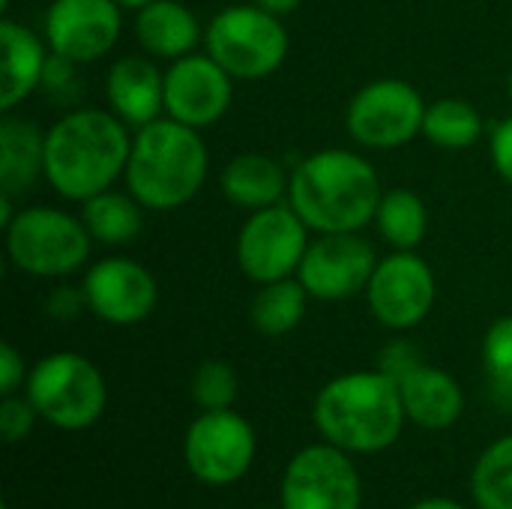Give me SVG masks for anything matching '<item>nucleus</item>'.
<instances>
[{"instance_id":"1","label":"nucleus","mask_w":512,"mask_h":509,"mask_svg":"<svg viewBox=\"0 0 512 509\" xmlns=\"http://www.w3.org/2000/svg\"><path fill=\"white\" fill-rule=\"evenodd\" d=\"M129 150V126L114 111L75 108L45 132V180L60 198L84 204L114 189L126 174Z\"/></svg>"},{"instance_id":"2","label":"nucleus","mask_w":512,"mask_h":509,"mask_svg":"<svg viewBox=\"0 0 512 509\" xmlns=\"http://www.w3.org/2000/svg\"><path fill=\"white\" fill-rule=\"evenodd\" d=\"M384 186L357 150L327 147L306 156L288 183V204L315 234H354L375 222Z\"/></svg>"},{"instance_id":"3","label":"nucleus","mask_w":512,"mask_h":509,"mask_svg":"<svg viewBox=\"0 0 512 509\" xmlns=\"http://www.w3.org/2000/svg\"><path fill=\"white\" fill-rule=\"evenodd\" d=\"M312 417L321 438L351 456L390 450L408 420L399 384L381 369L345 372L327 381L315 396Z\"/></svg>"},{"instance_id":"4","label":"nucleus","mask_w":512,"mask_h":509,"mask_svg":"<svg viewBox=\"0 0 512 509\" xmlns=\"http://www.w3.org/2000/svg\"><path fill=\"white\" fill-rule=\"evenodd\" d=\"M207 171L210 156L201 132L171 117H159L135 129L123 183L147 210L168 213L201 192Z\"/></svg>"},{"instance_id":"5","label":"nucleus","mask_w":512,"mask_h":509,"mask_svg":"<svg viewBox=\"0 0 512 509\" xmlns=\"http://www.w3.org/2000/svg\"><path fill=\"white\" fill-rule=\"evenodd\" d=\"M3 237L12 267L33 279L75 276L87 267L93 249V237L87 234L81 216L45 204L18 210L3 228Z\"/></svg>"},{"instance_id":"6","label":"nucleus","mask_w":512,"mask_h":509,"mask_svg":"<svg viewBox=\"0 0 512 509\" xmlns=\"http://www.w3.org/2000/svg\"><path fill=\"white\" fill-rule=\"evenodd\" d=\"M204 48L234 81H261L282 69L291 39L282 15L255 3H237L207 21Z\"/></svg>"},{"instance_id":"7","label":"nucleus","mask_w":512,"mask_h":509,"mask_svg":"<svg viewBox=\"0 0 512 509\" xmlns=\"http://www.w3.org/2000/svg\"><path fill=\"white\" fill-rule=\"evenodd\" d=\"M24 396L39 420L63 432H84L99 423L108 405V387L96 363L75 351L42 357L24 384Z\"/></svg>"},{"instance_id":"8","label":"nucleus","mask_w":512,"mask_h":509,"mask_svg":"<svg viewBox=\"0 0 512 509\" xmlns=\"http://www.w3.org/2000/svg\"><path fill=\"white\" fill-rule=\"evenodd\" d=\"M426 102L402 78H378L360 87L345 111V129L366 150H396L423 135Z\"/></svg>"},{"instance_id":"9","label":"nucleus","mask_w":512,"mask_h":509,"mask_svg":"<svg viewBox=\"0 0 512 509\" xmlns=\"http://www.w3.org/2000/svg\"><path fill=\"white\" fill-rule=\"evenodd\" d=\"M309 243V225L288 201H282L249 213V219L240 225L237 267L255 285L291 279L297 276Z\"/></svg>"},{"instance_id":"10","label":"nucleus","mask_w":512,"mask_h":509,"mask_svg":"<svg viewBox=\"0 0 512 509\" xmlns=\"http://www.w3.org/2000/svg\"><path fill=\"white\" fill-rule=\"evenodd\" d=\"M183 459L204 486H234L255 462V429L231 408L201 411L186 429Z\"/></svg>"},{"instance_id":"11","label":"nucleus","mask_w":512,"mask_h":509,"mask_svg":"<svg viewBox=\"0 0 512 509\" xmlns=\"http://www.w3.org/2000/svg\"><path fill=\"white\" fill-rule=\"evenodd\" d=\"M363 294L375 321L402 333L429 318L438 297V282L426 258L417 252L393 249L387 258H378V267Z\"/></svg>"},{"instance_id":"12","label":"nucleus","mask_w":512,"mask_h":509,"mask_svg":"<svg viewBox=\"0 0 512 509\" xmlns=\"http://www.w3.org/2000/svg\"><path fill=\"white\" fill-rule=\"evenodd\" d=\"M279 495L282 509H360L363 483L351 453L324 441L288 462Z\"/></svg>"},{"instance_id":"13","label":"nucleus","mask_w":512,"mask_h":509,"mask_svg":"<svg viewBox=\"0 0 512 509\" xmlns=\"http://www.w3.org/2000/svg\"><path fill=\"white\" fill-rule=\"evenodd\" d=\"M378 267V255L369 240L354 234H318L297 270V279L309 291L312 300L339 303L366 291L372 273Z\"/></svg>"},{"instance_id":"14","label":"nucleus","mask_w":512,"mask_h":509,"mask_svg":"<svg viewBox=\"0 0 512 509\" xmlns=\"http://www.w3.org/2000/svg\"><path fill=\"white\" fill-rule=\"evenodd\" d=\"M123 9L114 0H54L45 12V42L63 63H93L114 51Z\"/></svg>"},{"instance_id":"15","label":"nucleus","mask_w":512,"mask_h":509,"mask_svg":"<svg viewBox=\"0 0 512 509\" xmlns=\"http://www.w3.org/2000/svg\"><path fill=\"white\" fill-rule=\"evenodd\" d=\"M87 309L114 327H135L147 321L159 303V288L153 273L126 255H111L87 267L84 273Z\"/></svg>"},{"instance_id":"16","label":"nucleus","mask_w":512,"mask_h":509,"mask_svg":"<svg viewBox=\"0 0 512 509\" xmlns=\"http://www.w3.org/2000/svg\"><path fill=\"white\" fill-rule=\"evenodd\" d=\"M234 99V78L204 51L171 60L165 69V117L192 129L216 126Z\"/></svg>"},{"instance_id":"17","label":"nucleus","mask_w":512,"mask_h":509,"mask_svg":"<svg viewBox=\"0 0 512 509\" xmlns=\"http://www.w3.org/2000/svg\"><path fill=\"white\" fill-rule=\"evenodd\" d=\"M105 99L108 111L141 129L165 114V72L141 54L120 57L105 75Z\"/></svg>"},{"instance_id":"18","label":"nucleus","mask_w":512,"mask_h":509,"mask_svg":"<svg viewBox=\"0 0 512 509\" xmlns=\"http://www.w3.org/2000/svg\"><path fill=\"white\" fill-rule=\"evenodd\" d=\"M0 111H15L48 75V42H42L30 27L12 21L9 15L0 18Z\"/></svg>"},{"instance_id":"19","label":"nucleus","mask_w":512,"mask_h":509,"mask_svg":"<svg viewBox=\"0 0 512 509\" xmlns=\"http://www.w3.org/2000/svg\"><path fill=\"white\" fill-rule=\"evenodd\" d=\"M405 414L414 426L429 432H444L459 423L465 411V393L459 381L429 363H420L399 381Z\"/></svg>"},{"instance_id":"20","label":"nucleus","mask_w":512,"mask_h":509,"mask_svg":"<svg viewBox=\"0 0 512 509\" xmlns=\"http://www.w3.org/2000/svg\"><path fill=\"white\" fill-rule=\"evenodd\" d=\"M135 39L150 57L180 60L195 51L204 30L195 12L180 0H153L135 12Z\"/></svg>"},{"instance_id":"21","label":"nucleus","mask_w":512,"mask_h":509,"mask_svg":"<svg viewBox=\"0 0 512 509\" xmlns=\"http://www.w3.org/2000/svg\"><path fill=\"white\" fill-rule=\"evenodd\" d=\"M288 183L291 174L264 153L234 156L219 174V189L225 201L249 213L288 201Z\"/></svg>"},{"instance_id":"22","label":"nucleus","mask_w":512,"mask_h":509,"mask_svg":"<svg viewBox=\"0 0 512 509\" xmlns=\"http://www.w3.org/2000/svg\"><path fill=\"white\" fill-rule=\"evenodd\" d=\"M45 177V132L21 117L0 120V189L15 195Z\"/></svg>"},{"instance_id":"23","label":"nucleus","mask_w":512,"mask_h":509,"mask_svg":"<svg viewBox=\"0 0 512 509\" xmlns=\"http://www.w3.org/2000/svg\"><path fill=\"white\" fill-rule=\"evenodd\" d=\"M144 204L126 189H105L81 204V222L99 246H129L144 231Z\"/></svg>"},{"instance_id":"24","label":"nucleus","mask_w":512,"mask_h":509,"mask_svg":"<svg viewBox=\"0 0 512 509\" xmlns=\"http://www.w3.org/2000/svg\"><path fill=\"white\" fill-rule=\"evenodd\" d=\"M309 300L312 297L297 276L267 282V285H261V291L255 294V300L249 306V321L261 336H270V339L288 336L291 330L300 327Z\"/></svg>"},{"instance_id":"25","label":"nucleus","mask_w":512,"mask_h":509,"mask_svg":"<svg viewBox=\"0 0 512 509\" xmlns=\"http://www.w3.org/2000/svg\"><path fill=\"white\" fill-rule=\"evenodd\" d=\"M378 234L399 252H417L429 234L426 201L414 189H387L375 210Z\"/></svg>"},{"instance_id":"26","label":"nucleus","mask_w":512,"mask_h":509,"mask_svg":"<svg viewBox=\"0 0 512 509\" xmlns=\"http://www.w3.org/2000/svg\"><path fill=\"white\" fill-rule=\"evenodd\" d=\"M423 135L441 150H468L483 135V114L459 96H444L426 108Z\"/></svg>"},{"instance_id":"27","label":"nucleus","mask_w":512,"mask_h":509,"mask_svg":"<svg viewBox=\"0 0 512 509\" xmlns=\"http://www.w3.org/2000/svg\"><path fill=\"white\" fill-rule=\"evenodd\" d=\"M471 498L480 509H512V435L483 450L471 471Z\"/></svg>"},{"instance_id":"28","label":"nucleus","mask_w":512,"mask_h":509,"mask_svg":"<svg viewBox=\"0 0 512 509\" xmlns=\"http://www.w3.org/2000/svg\"><path fill=\"white\" fill-rule=\"evenodd\" d=\"M192 399L201 411H228L240 393V378L225 360H204L192 375Z\"/></svg>"},{"instance_id":"29","label":"nucleus","mask_w":512,"mask_h":509,"mask_svg":"<svg viewBox=\"0 0 512 509\" xmlns=\"http://www.w3.org/2000/svg\"><path fill=\"white\" fill-rule=\"evenodd\" d=\"M483 366L498 396H512V315L498 318L483 339Z\"/></svg>"},{"instance_id":"30","label":"nucleus","mask_w":512,"mask_h":509,"mask_svg":"<svg viewBox=\"0 0 512 509\" xmlns=\"http://www.w3.org/2000/svg\"><path fill=\"white\" fill-rule=\"evenodd\" d=\"M36 420H39V414L27 396H3V402H0V438L6 444L24 441L33 432Z\"/></svg>"},{"instance_id":"31","label":"nucleus","mask_w":512,"mask_h":509,"mask_svg":"<svg viewBox=\"0 0 512 509\" xmlns=\"http://www.w3.org/2000/svg\"><path fill=\"white\" fill-rule=\"evenodd\" d=\"M423 360H420V351L411 345V342H390L384 351H381V357H378V369L384 372V375H390L396 384L411 372V369H417Z\"/></svg>"},{"instance_id":"32","label":"nucleus","mask_w":512,"mask_h":509,"mask_svg":"<svg viewBox=\"0 0 512 509\" xmlns=\"http://www.w3.org/2000/svg\"><path fill=\"white\" fill-rule=\"evenodd\" d=\"M30 369L24 366V357L15 351V345H0V396H15L27 384Z\"/></svg>"},{"instance_id":"33","label":"nucleus","mask_w":512,"mask_h":509,"mask_svg":"<svg viewBox=\"0 0 512 509\" xmlns=\"http://www.w3.org/2000/svg\"><path fill=\"white\" fill-rule=\"evenodd\" d=\"M489 153H492V165L498 177L512 186V114L501 123H495L492 138H489Z\"/></svg>"},{"instance_id":"34","label":"nucleus","mask_w":512,"mask_h":509,"mask_svg":"<svg viewBox=\"0 0 512 509\" xmlns=\"http://www.w3.org/2000/svg\"><path fill=\"white\" fill-rule=\"evenodd\" d=\"M45 309H48L51 318H60V321H69V318H78L81 312H90V309H87L84 288H69V285L57 288V291L48 297Z\"/></svg>"},{"instance_id":"35","label":"nucleus","mask_w":512,"mask_h":509,"mask_svg":"<svg viewBox=\"0 0 512 509\" xmlns=\"http://www.w3.org/2000/svg\"><path fill=\"white\" fill-rule=\"evenodd\" d=\"M249 3H255V6H261V9H267V12H273V15H288V12H294L303 0H249Z\"/></svg>"},{"instance_id":"36","label":"nucleus","mask_w":512,"mask_h":509,"mask_svg":"<svg viewBox=\"0 0 512 509\" xmlns=\"http://www.w3.org/2000/svg\"><path fill=\"white\" fill-rule=\"evenodd\" d=\"M411 509H468V507H462L459 501H450V498H426V501L414 504Z\"/></svg>"},{"instance_id":"37","label":"nucleus","mask_w":512,"mask_h":509,"mask_svg":"<svg viewBox=\"0 0 512 509\" xmlns=\"http://www.w3.org/2000/svg\"><path fill=\"white\" fill-rule=\"evenodd\" d=\"M12 198L15 195H9V192H3L0 189V228H6L12 219H15V210H12Z\"/></svg>"},{"instance_id":"38","label":"nucleus","mask_w":512,"mask_h":509,"mask_svg":"<svg viewBox=\"0 0 512 509\" xmlns=\"http://www.w3.org/2000/svg\"><path fill=\"white\" fill-rule=\"evenodd\" d=\"M123 12L129 9V12H138V9H144L147 3H153V0H114Z\"/></svg>"},{"instance_id":"39","label":"nucleus","mask_w":512,"mask_h":509,"mask_svg":"<svg viewBox=\"0 0 512 509\" xmlns=\"http://www.w3.org/2000/svg\"><path fill=\"white\" fill-rule=\"evenodd\" d=\"M9 6H12V0H0V9H3V12H6Z\"/></svg>"},{"instance_id":"40","label":"nucleus","mask_w":512,"mask_h":509,"mask_svg":"<svg viewBox=\"0 0 512 509\" xmlns=\"http://www.w3.org/2000/svg\"><path fill=\"white\" fill-rule=\"evenodd\" d=\"M507 90H510V99H512V72H510V81H507Z\"/></svg>"},{"instance_id":"41","label":"nucleus","mask_w":512,"mask_h":509,"mask_svg":"<svg viewBox=\"0 0 512 509\" xmlns=\"http://www.w3.org/2000/svg\"><path fill=\"white\" fill-rule=\"evenodd\" d=\"M510 408H512V396H510Z\"/></svg>"},{"instance_id":"42","label":"nucleus","mask_w":512,"mask_h":509,"mask_svg":"<svg viewBox=\"0 0 512 509\" xmlns=\"http://www.w3.org/2000/svg\"><path fill=\"white\" fill-rule=\"evenodd\" d=\"M3 509H9V507H3Z\"/></svg>"}]
</instances>
